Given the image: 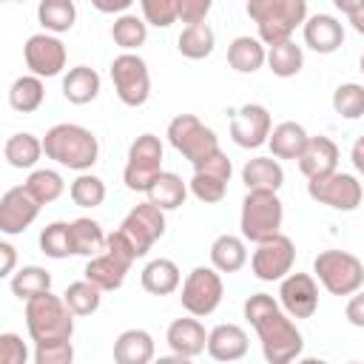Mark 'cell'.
Listing matches in <instances>:
<instances>
[{"mask_svg":"<svg viewBox=\"0 0 364 364\" xmlns=\"http://www.w3.org/2000/svg\"><path fill=\"white\" fill-rule=\"evenodd\" d=\"M247 353V333L239 324H216L208 333V355L213 361H239Z\"/></svg>","mask_w":364,"mask_h":364,"instance_id":"7402d4cb","label":"cell"},{"mask_svg":"<svg viewBox=\"0 0 364 364\" xmlns=\"http://www.w3.org/2000/svg\"><path fill=\"white\" fill-rule=\"evenodd\" d=\"M284 222V205L279 199V191H247L242 199L239 228L247 242H262L282 230Z\"/></svg>","mask_w":364,"mask_h":364,"instance_id":"5b68a950","label":"cell"},{"mask_svg":"<svg viewBox=\"0 0 364 364\" xmlns=\"http://www.w3.org/2000/svg\"><path fill=\"white\" fill-rule=\"evenodd\" d=\"M43 154H46V151H43V139L34 136V134H28V131L11 134V136L6 139V145H3V156H6V162H9L11 168H17V171H28V168H34V165L40 162Z\"/></svg>","mask_w":364,"mask_h":364,"instance_id":"f546056e","label":"cell"},{"mask_svg":"<svg viewBox=\"0 0 364 364\" xmlns=\"http://www.w3.org/2000/svg\"><path fill=\"white\" fill-rule=\"evenodd\" d=\"M111 82H114V91H117L119 102L128 105V108H139L151 97L148 63L136 51H122L119 57H114V63H111Z\"/></svg>","mask_w":364,"mask_h":364,"instance_id":"9c48e42d","label":"cell"},{"mask_svg":"<svg viewBox=\"0 0 364 364\" xmlns=\"http://www.w3.org/2000/svg\"><path fill=\"white\" fill-rule=\"evenodd\" d=\"M0 276L3 279H11V273H14V264H17V250H14V245L11 242H0Z\"/></svg>","mask_w":364,"mask_h":364,"instance_id":"816d5d0a","label":"cell"},{"mask_svg":"<svg viewBox=\"0 0 364 364\" xmlns=\"http://www.w3.org/2000/svg\"><path fill=\"white\" fill-rule=\"evenodd\" d=\"M299 162V171L307 176V179H316V176H324V173H333L338 171V145L318 134V136H310L301 156L296 159Z\"/></svg>","mask_w":364,"mask_h":364,"instance_id":"44dd1931","label":"cell"},{"mask_svg":"<svg viewBox=\"0 0 364 364\" xmlns=\"http://www.w3.org/2000/svg\"><path fill=\"white\" fill-rule=\"evenodd\" d=\"M301 65H304V51L293 40H282V43L267 46V68L276 77H282V80L296 77L301 71Z\"/></svg>","mask_w":364,"mask_h":364,"instance_id":"d590c367","label":"cell"},{"mask_svg":"<svg viewBox=\"0 0 364 364\" xmlns=\"http://www.w3.org/2000/svg\"><path fill=\"white\" fill-rule=\"evenodd\" d=\"M188 193H191V188H188V182H185L179 173L162 171V173L154 179V185L148 188L145 196H148L154 205H159L162 210H176L179 205H185Z\"/></svg>","mask_w":364,"mask_h":364,"instance_id":"4dcf8cb0","label":"cell"},{"mask_svg":"<svg viewBox=\"0 0 364 364\" xmlns=\"http://www.w3.org/2000/svg\"><path fill=\"white\" fill-rule=\"evenodd\" d=\"M100 94V74L91 65H74L63 77V97L71 105H88Z\"/></svg>","mask_w":364,"mask_h":364,"instance_id":"83f0119b","label":"cell"},{"mask_svg":"<svg viewBox=\"0 0 364 364\" xmlns=\"http://www.w3.org/2000/svg\"><path fill=\"white\" fill-rule=\"evenodd\" d=\"M71 236H74V253L77 256H97L105 250V242H108V233H102L100 222L97 219H88V216H80L71 222Z\"/></svg>","mask_w":364,"mask_h":364,"instance_id":"8d00e7d4","label":"cell"},{"mask_svg":"<svg viewBox=\"0 0 364 364\" xmlns=\"http://www.w3.org/2000/svg\"><path fill=\"white\" fill-rule=\"evenodd\" d=\"M333 111L344 119L364 117V85L358 82H341L333 91Z\"/></svg>","mask_w":364,"mask_h":364,"instance_id":"7bdbcfd3","label":"cell"},{"mask_svg":"<svg viewBox=\"0 0 364 364\" xmlns=\"http://www.w3.org/2000/svg\"><path fill=\"white\" fill-rule=\"evenodd\" d=\"M37 20H40L43 31H51V34L71 31L77 23V6H74V0H40Z\"/></svg>","mask_w":364,"mask_h":364,"instance_id":"836d02e7","label":"cell"},{"mask_svg":"<svg viewBox=\"0 0 364 364\" xmlns=\"http://www.w3.org/2000/svg\"><path fill=\"white\" fill-rule=\"evenodd\" d=\"M344 316L353 327H361L364 330V290H355L350 299H347V307H344Z\"/></svg>","mask_w":364,"mask_h":364,"instance_id":"f907efd6","label":"cell"},{"mask_svg":"<svg viewBox=\"0 0 364 364\" xmlns=\"http://www.w3.org/2000/svg\"><path fill=\"white\" fill-rule=\"evenodd\" d=\"M139 282L151 296H171L182 287V273H179L176 262H171V259H151L142 267Z\"/></svg>","mask_w":364,"mask_h":364,"instance_id":"484cf974","label":"cell"},{"mask_svg":"<svg viewBox=\"0 0 364 364\" xmlns=\"http://www.w3.org/2000/svg\"><path fill=\"white\" fill-rule=\"evenodd\" d=\"M74 347L68 341H51V344H34V364H71Z\"/></svg>","mask_w":364,"mask_h":364,"instance_id":"bcb514c9","label":"cell"},{"mask_svg":"<svg viewBox=\"0 0 364 364\" xmlns=\"http://www.w3.org/2000/svg\"><path fill=\"white\" fill-rule=\"evenodd\" d=\"M0 361L3 364H26L28 347L17 333H0Z\"/></svg>","mask_w":364,"mask_h":364,"instance_id":"7dc6e473","label":"cell"},{"mask_svg":"<svg viewBox=\"0 0 364 364\" xmlns=\"http://www.w3.org/2000/svg\"><path fill=\"white\" fill-rule=\"evenodd\" d=\"M26 330L34 344L68 341L74 336V313L63 296L40 293L26 301Z\"/></svg>","mask_w":364,"mask_h":364,"instance_id":"3957f363","label":"cell"},{"mask_svg":"<svg viewBox=\"0 0 364 364\" xmlns=\"http://www.w3.org/2000/svg\"><path fill=\"white\" fill-rule=\"evenodd\" d=\"M156 353L154 336L142 327H131L122 330L114 341V361L117 364H148Z\"/></svg>","mask_w":364,"mask_h":364,"instance_id":"603a6c76","label":"cell"},{"mask_svg":"<svg viewBox=\"0 0 364 364\" xmlns=\"http://www.w3.org/2000/svg\"><path fill=\"white\" fill-rule=\"evenodd\" d=\"M304 46L316 54H333L344 43V26L333 14H307L304 26Z\"/></svg>","mask_w":364,"mask_h":364,"instance_id":"ffe728a7","label":"cell"},{"mask_svg":"<svg viewBox=\"0 0 364 364\" xmlns=\"http://www.w3.org/2000/svg\"><path fill=\"white\" fill-rule=\"evenodd\" d=\"M111 37L122 51H136L148 40V23H145V17H136V14H128V11L117 14V20L111 26Z\"/></svg>","mask_w":364,"mask_h":364,"instance_id":"74e56055","label":"cell"},{"mask_svg":"<svg viewBox=\"0 0 364 364\" xmlns=\"http://www.w3.org/2000/svg\"><path fill=\"white\" fill-rule=\"evenodd\" d=\"M273 131L270 111L259 102H245L242 108L230 111V139L239 148H262L267 145V136Z\"/></svg>","mask_w":364,"mask_h":364,"instance_id":"5bb4252c","label":"cell"},{"mask_svg":"<svg viewBox=\"0 0 364 364\" xmlns=\"http://www.w3.org/2000/svg\"><path fill=\"white\" fill-rule=\"evenodd\" d=\"M43 151H46L48 159H54L63 168L88 171V168H94V162L100 156V142H97L94 131H88L85 125L57 122L46 131Z\"/></svg>","mask_w":364,"mask_h":364,"instance_id":"7a4b0ae2","label":"cell"},{"mask_svg":"<svg viewBox=\"0 0 364 364\" xmlns=\"http://www.w3.org/2000/svg\"><path fill=\"white\" fill-rule=\"evenodd\" d=\"M267 63V46L259 37L242 34L228 46V65L239 74H256Z\"/></svg>","mask_w":364,"mask_h":364,"instance_id":"d4e9b609","label":"cell"},{"mask_svg":"<svg viewBox=\"0 0 364 364\" xmlns=\"http://www.w3.org/2000/svg\"><path fill=\"white\" fill-rule=\"evenodd\" d=\"M333 6H336L341 14H347V17H350V14L361 6V0H333Z\"/></svg>","mask_w":364,"mask_h":364,"instance_id":"9f6ffc18","label":"cell"},{"mask_svg":"<svg viewBox=\"0 0 364 364\" xmlns=\"http://www.w3.org/2000/svg\"><path fill=\"white\" fill-rule=\"evenodd\" d=\"M193 171H208V173H216V176H222V179H228L230 182V176H233V162L228 159V154L219 148L216 154H210L205 162H199V165H193Z\"/></svg>","mask_w":364,"mask_h":364,"instance_id":"681fc988","label":"cell"},{"mask_svg":"<svg viewBox=\"0 0 364 364\" xmlns=\"http://www.w3.org/2000/svg\"><path fill=\"white\" fill-rule=\"evenodd\" d=\"M165 341L173 350L176 358H196L208 350V333L205 324L199 321V316H185V318H173L165 330Z\"/></svg>","mask_w":364,"mask_h":364,"instance_id":"ac0fdd59","label":"cell"},{"mask_svg":"<svg viewBox=\"0 0 364 364\" xmlns=\"http://www.w3.org/2000/svg\"><path fill=\"white\" fill-rule=\"evenodd\" d=\"M6 3H23V0H6Z\"/></svg>","mask_w":364,"mask_h":364,"instance_id":"680465c9","label":"cell"},{"mask_svg":"<svg viewBox=\"0 0 364 364\" xmlns=\"http://www.w3.org/2000/svg\"><path fill=\"white\" fill-rule=\"evenodd\" d=\"M119 230L131 242L136 256L142 259V256H148L154 242H159L165 236V210L159 205H154L151 199H145V202H139L136 208L128 210V216L122 219Z\"/></svg>","mask_w":364,"mask_h":364,"instance_id":"4fadbf2b","label":"cell"},{"mask_svg":"<svg viewBox=\"0 0 364 364\" xmlns=\"http://www.w3.org/2000/svg\"><path fill=\"white\" fill-rule=\"evenodd\" d=\"M307 139H310V134L304 131V125H299L293 119H284V122L273 125V131L267 136V145H270V154L276 159H299Z\"/></svg>","mask_w":364,"mask_h":364,"instance_id":"4316f807","label":"cell"},{"mask_svg":"<svg viewBox=\"0 0 364 364\" xmlns=\"http://www.w3.org/2000/svg\"><path fill=\"white\" fill-rule=\"evenodd\" d=\"M307 193H310V199L318 202V205H327V208H333V210L350 213V210H355V208L361 205L364 188H361V182H358L353 173L333 171V173L307 179Z\"/></svg>","mask_w":364,"mask_h":364,"instance_id":"8fae6325","label":"cell"},{"mask_svg":"<svg viewBox=\"0 0 364 364\" xmlns=\"http://www.w3.org/2000/svg\"><path fill=\"white\" fill-rule=\"evenodd\" d=\"M40 202L26 191V185L9 188L0 199V233L3 236H20L40 213Z\"/></svg>","mask_w":364,"mask_h":364,"instance_id":"e0dca14e","label":"cell"},{"mask_svg":"<svg viewBox=\"0 0 364 364\" xmlns=\"http://www.w3.org/2000/svg\"><path fill=\"white\" fill-rule=\"evenodd\" d=\"M222 293H225V284H222L219 270H216L213 264H210V267L199 264V267H193V270L185 276V282H182V296H179V299H182L185 313L205 318V316H210V313L222 304Z\"/></svg>","mask_w":364,"mask_h":364,"instance_id":"30bf717a","label":"cell"},{"mask_svg":"<svg viewBox=\"0 0 364 364\" xmlns=\"http://www.w3.org/2000/svg\"><path fill=\"white\" fill-rule=\"evenodd\" d=\"M134 0H91V6L102 14H125Z\"/></svg>","mask_w":364,"mask_h":364,"instance_id":"f5cc1de1","label":"cell"},{"mask_svg":"<svg viewBox=\"0 0 364 364\" xmlns=\"http://www.w3.org/2000/svg\"><path fill=\"white\" fill-rule=\"evenodd\" d=\"M210 264L219 273H236L247 264V247H245V236H233V233H222L213 239L210 245Z\"/></svg>","mask_w":364,"mask_h":364,"instance_id":"f1b7e54d","label":"cell"},{"mask_svg":"<svg viewBox=\"0 0 364 364\" xmlns=\"http://www.w3.org/2000/svg\"><path fill=\"white\" fill-rule=\"evenodd\" d=\"M347 20H350V26H353L358 34H364V0H361V6H358Z\"/></svg>","mask_w":364,"mask_h":364,"instance_id":"11a10c76","label":"cell"},{"mask_svg":"<svg viewBox=\"0 0 364 364\" xmlns=\"http://www.w3.org/2000/svg\"><path fill=\"white\" fill-rule=\"evenodd\" d=\"M68 196L77 208H100L105 202V182L88 171H80V176L68 185Z\"/></svg>","mask_w":364,"mask_h":364,"instance_id":"b9f144b4","label":"cell"},{"mask_svg":"<svg viewBox=\"0 0 364 364\" xmlns=\"http://www.w3.org/2000/svg\"><path fill=\"white\" fill-rule=\"evenodd\" d=\"M358 65H361V74H364V54H361V60H358Z\"/></svg>","mask_w":364,"mask_h":364,"instance_id":"6f0895ef","label":"cell"},{"mask_svg":"<svg viewBox=\"0 0 364 364\" xmlns=\"http://www.w3.org/2000/svg\"><path fill=\"white\" fill-rule=\"evenodd\" d=\"M40 250L48 259H68L74 253V236H71V222H51L40 233Z\"/></svg>","mask_w":364,"mask_h":364,"instance_id":"60d3db41","label":"cell"},{"mask_svg":"<svg viewBox=\"0 0 364 364\" xmlns=\"http://www.w3.org/2000/svg\"><path fill=\"white\" fill-rule=\"evenodd\" d=\"M131 264H134V262H128L125 256H119V253H114V250L105 247L102 253H97V256L88 259V264H85L82 273H85V279L94 282L102 293H111V290H119V287H122V282H125Z\"/></svg>","mask_w":364,"mask_h":364,"instance_id":"d6986e66","label":"cell"},{"mask_svg":"<svg viewBox=\"0 0 364 364\" xmlns=\"http://www.w3.org/2000/svg\"><path fill=\"white\" fill-rule=\"evenodd\" d=\"M159 173H162V142L156 134H139L128 148L122 182L134 193H148V188Z\"/></svg>","mask_w":364,"mask_h":364,"instance_id":"ba28073f","label":"cell"},{"mask_svg":"<svg viewBox=\"0 0 364 364\" xmlns=\"http://www.w3.org/2000/svg\"><path fill=\"white\" fill-rule=\"evenodd\" d=\"M213 46H216V34H213V28L208 23H191L176 37V48L188 60H205V57H210Z\"/></svg>","mask_w":364,"mask_h":364,"instance_id":"d6a6232c","label":"cell"},{"mask_svg":"<svg viewBox=\"0 0 364 364\" xmlns=\"http://www.w3.org/2000/svg\"><path fill=\"white\" fill-rule=\"evenodd\" d=\"M350 159H353V168H355V171L361 173V179H364V136H358V139L353 142Z\"/></svg>","mask_w":364,"mask_h":364,"instance_id":"db71d44e","label":"cell"},{"mask_svg":"<svg viewBox=\"0 0 364 364\" xmlns=\"http://www.w3.org/2000/svg\"><path fill=\"white\" fill-rule=\"evenodd\" d=\"M139 9H142L145 23L156 26V28H168L179 20L176 0H139Z\"/></svg>","mask_w":364,"mask_h":364,"instance_id":"f6af8a7d","label":"cell"},{"mask_svg":"<svg viewBox=\"0 0 364 364\" xmlns=\"http://www.w3.org/2000/svg\"><path fill=\"white\" fill-rule=\"evenodd\" d=\"M168 142L191 162V165H199L205 162L210 154L219 151V136L213 128H208L196 114H176L171 122H168V131H165Z\"/></svg>","mask_w":364,"mask_h":364,"instance_id":"52a82bcc","label":"cell"},{"mask_svg":"<svg viewBox=\"0 0 364 364\" xmlns=\"http://www.w3.org/2000/svg\"><path fill=\"white\" fill-rule=\"evenodd\" d=\"M63 299H65V304L71 307L74 316H91V313H97L100 304H102V290H100L94 282L80 279V282H71V284L63 290Z\"/></svg>","mask_w":364,"mask_h":364,"instance_id":"f35d334b","label":"cell"},{"mask_svg":"<svg viewBox=\"0 0 364 364\" xmlns=\"http://www.w3.org/2000/svg\"><path fill=\"white\" fill-rule=\"evenodd\" d=\"M245 318L259 336L262 353L270 364H290L304 350V336L293 324V316L270 293H253L245 301Z\"/></svg>","mask_w":364,"mask_h":364,"instance_id":"6da1fadb","label":"cell"},{"mask_svg":"<svg viewBox=\"0 0 364 364\" xmlns=\"http://www.w3.org/2000/svg\"><path fill=\"white\" fill-rule=\"evenodd\" d=\"M188 188H191V193H193L199 202L216 205V202H222L225 193H228V179H222V176H216V173H208V171H193Z\"/></svg>","mask_w":364,"mask_h":364,"instance_id":"ee69618b","label":"cell"},{"mask_svg":"<svg viewBox=\"0 0 364 364\" xmlns=\"http://www.w3.org/2000/svg\"><path fill=\"white\" fill-rule=\"evenodd\" d=\"M296 262V245L282 230L256 242V250L250 256V270L259 282H282Z\"/></svg>","mask_w":364,"mask_h":364,"instance_id":"7c38bea8","label":"cell"},{"mask_svg":"<svg viewBox=\"0 0 364 364\" xmlns=\"http://www.w3.org/2000/svg\"><path fill=\"white\" fill-rule=\"evenodd\" d=\"M213 9V0H176V11H179V20L185 26L191 23H205V17L210 14Z\"/></svg>","mask_w":364,"mask_h":364,"instance_id":"c3c4849f","label":"cell"},{"mask_svg":"<svg viewBox=\"0 0 364 364\" xmlns=\"http://www.w3.org/2000/svg\"><path fill=\"white\" fill-rule=\"evenodd\" d=\"M279 304L293 318H310L318 310V279L313 273H287L279 282Z\"/></svg>","mask_w":364,"mask_h":364,"instance_id":"2e32d148","label":"cell"},{"mask_svg":"<svg viewBox=\"0 0 364 364\" xmlns=\"http://www.w3.org/2000/svg\"><path fill=\"white\" fill-rule=\"evenodd\" d=\"M247 17L259 28L264 46L290 40L299 26L307 20V0H247Z\"/></svg>","mask_w":364,"mask_h":364,"instance_id":"277c9868","label":"cell"},{"mask_svg":"<svg viewBox=\"0 0 364 364\" xmlns=\"http://www.w3.org/2000/svg\"><path fill=\"white\" fill-rule=\"evenodd\" d=\"M23 185H26V191H28L40 205L57 202V199L63 196V191H65L63 176H60L57 171H51V168H37V171H31Z\"/></svg>","mask_w":364,"mask_h":364,"instance_id":"ab89813d","label":"cell"},{"mask_svg":"<svg viewBox=\"0 0 364 364\" xmlns=\"http://www.w3.org/2000/svg\"><path fill=\"white\" fill-rule=\"evenodd\" d=\"M242 182L247 191H279L284 185V168L276 156H253L242 168Z\"/></svg>","mask_w":364,"mask_h":364,"instance_id":"cb8c5ba5","label":"cell"},{"mask_svg":"<svg viewBox=\"0 0 364 364\" xmlns=\"http://www.w3.org/2000/svg\"><path fill=\"white\" fill-rule=\"evenodd\" d=\"M9 287H11V293H14L20 301H28V299H34V296L51 290V273H48L46 267H40V264H26V267H20L17 273H11Z\"/></svg>","mask_w":364,"mask_h":364,"instance_id":"e575fe53","label":"cell"},{"mask_svg":"<svg viewBox=\"0 0 364 364\" xmlns=\"http://www.w3.org/2000/svg\"><path fill=\"white\" fill-rule=\"evenodd\" d=\"M313 276L333 296H353L364 287V264L347 250H321L313 259Z\"/></svg>","mask_w":364,"mask_h":364,"instance_id":"8992f818","label":"cell"},{"mask_svg":"<svg viewBox=\"0 0 364 364\" xmlns=\"http://www.w3.org/2000/svg\"><path fill=\"white\" fill-rule=\"evenodd\" d=\"M23 60H26V68L37 77H57L63 68H65V46L57 34L51 31H40V34H31L23 46Z\"/></svg>","mask_w":364,"mask_h":364,"instance_id":"9a60e30c","label":"cell"},{"mask_svg":"<svg viewBox=\"0 0 364 364\" xmlns=\"http://www.w3.org/2000/svg\"><path fill=\"white\" fill-rule=\"evenodd\" d=\"M46 100V85H43V77L37 74H23L11 82L9 88V105L20 114H34Z\"/></svg>","mask_w":364,"mask_h":364,"instance_id":"1f68e13d","label":"cell"}]
</instances>
